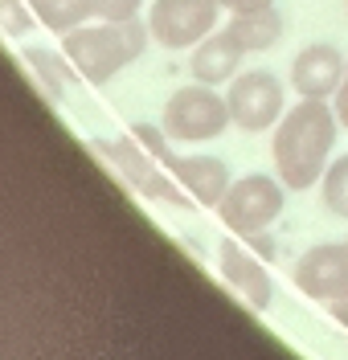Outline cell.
<instances>
[{"label": "cell", "mask_w": 348, "mask_h": 360, "mask_svg": "<svg viewBox=\"0 0 348 360\" xmlns=\"http://www.w3.org/2000/svg\"><path fill=\"white\" fill-rule=\"evenodd\" d=\"M336 107H328V98H299L291 111L278 119L275 127V172L287 188H311L320 184L332 164V143H336Z\"/></svg>", "instance_id": "obj_1"}, {"label": "cell", "mask_w": 348, "mask_h": 360, "mask_svg": "<svg viewBox=\"0 0 348 360\" xmlns=\"http://www.w3.org/2000/svg\"><path fill=\"white\" fill-rule=\"evenodd\" d=\"M148 41H152V29L139 17H131V21H86L62 33V53L86 82L103 86L119 70L131 66L136 58H143Z\"/></svg>", "instance_id": "obj_2"}, {"label": "cell", "mask_w": 348, "mask_h": 360, "mask_svg": "<svg viewBox=\"0 0 348 360\" xmlns=\"http://www.w3.org/2000/svg\"><path fill=\"white\" fill-rule=\"evenodd\" d=\"M283 205H287V184L266 172H250V176L233 180L230 193L221 197L217 213L230 233H242V238H254L262 229L283 217Z\"/></svg>", "instance_id": "obj_3"}, {"label": "cell", "mask_w": 348, "mask_h": 360, "mask_svg": "<svg viewBox=\"0 0 348 360\" xmlns=\"http://www.w3.org/2000/svg\"><path fill=\"white\" fill-rule=\"evenodd\" d=\"M160 123L176 143H201V139H213V135H221L233 123L230 98H221L217 86H205V82L181 86L176 94H168Z\"/></svg>", "instance_id": "obj_4"}, {"label": "cell", "mask_w": 348, "mask_h": 360, "mask_svg": "<svg viewBox=\"0 0 348 360\" xmlns=\"http://www.w3.org/2000/svg\"><path fill=\"white\" fill-rule=\"evenodd\" d=\"M94 143H98V152L115 164V172L136 188L139 197L160 201V205H176V209H185V205L193 201L185 188L172 180V172H168L156 156H148L131 135H127V139H94Z\"/></svg>", "instance_id": "obj_5"}, {"label": "cell", "mask_w": 348, "mask_h": 360, "mask_svg": "<svg viewBox=\"0 0 348 360\" xmlns=\"http://www.w3.org/2000/svg\"><path fill=\"white\" fill-rule=\"evenodd\" d=\"M221 4L217 0H152L148 13V29L152 41L164 49H185V45L205 41L209 33L217 29Z\"/></svg>", "instance_id": "obj_6"}, {"label": "cell", "mask_w": 348, "mask_h": 360, "mask_svg": "<svg viewBox=\"0 0 348 360\" xmlns=\"http://www.w3.org/2000/svg\"><path fill=\"white\" fill-rule=\"evenodd\" d=\"M226 98H230L233 123L250 135L275 127L278 119L287 115L283 111V82L271 70H242V74H233Z\"/></svg>", "instance_id": "obj_7"}, {"label": "cell", "mask_w": 348, "mask_h": 360, "mask_svg": "<svg viewBox=\"0 0 348 360\" xmlns=\"http://www.w3.org/2000/svg\"><path fill=\"white\" fill-rule=\"evenodd\" d=\"M295 287L316 303H336L348 295V242H324V246H311L295 262Z\"/></svg>", "instance_id": "obj_8"}, {"label": "cell", "mask_w": 348, "mask_h": 360, "mask_svg": "<svg viewBox=\"0 0 348 360\" xmlns=\"http://www.w3.org/2000/svg\"><path fill=\"white\" fill-rule=\"evenodd\" d=\"M217 270H221V278L233 287V295H242V303H250L254 311H266L275 303V283L266 274V258H258L250 246L221 242V250H217Z\"/></svg>", "instance_id": "obj_9"}, {"label": "cell", "mask_w": 348, "mask_h": 360, "mask_svg": "<svg viewBox=\"0 0 348 360\" xmlns=\"http://www.w3.org/2000/svg\"><path fill=\"white\" fill-rule=\"evenodd\" d=\"M348 58L328 41L303 45L291 62V86L299 90V98H336V90L344 82Z\"/></svg>", "instance_id": "obj_10"}, {"label": "cell", "mask_w": 348, "mask_h": 360, "mask_svg": "<svg viewBox=\"0 0 348 360\" xmlns=\"http://www.w3.org/2000/svg\"><path fill=\"white\" fill-rule=\"evenodd\" d=\"M168 172H172V180L185 188L193 201L205 205V209H217L221 197L230 193V184H233L230 168L217 156H176L168 164Z\"/></svg>", "instance_id": "obj_11"}, {"label": "cell", "mask_w": 348, "mask_h": 360, "mask_svg": "<svg viewBox=\"0 0 348 360\" xmlns=\"http://www.w3.org/2000/svg\"><path fill=\"white\" fill-rule=\"evenodd\" d=\"M242 53H246V45L238 41L230 29H213L205 41L193 45L188 70H193L197 82H205V86H221V82H233V74L242 70Z\"/></svg>", "instance_id": "obj_12"}, {"label": "cell", "mask_w": 348, "mask_h": 360, "mask_svg": "<svg viewBox=\"0 0 348 360\" xmlns=\"http://www.w3.org/2000/svg\"><path fill=\"white\" fill-rule=\"evenodd\" d=\"M226 29L246 49H271L283 37V13H278L275 4L271 8H254V13H233Z\"/></svg>", "instance_id": "obj_13"}, {"label": "cell", "mask_w": 348, "mask_h": 360, "mask_svg": "<svg viewBox=\"0 0 348 360\" xmlns=\"http://www.w3.org/2000/svg\"><path fill=\"white\" fill-rule=\"evenodd\" d=\"M21 58L33 66V74L41 78V86L49 90V98H66L70 74H78V70L70 66L66 53H53V49H41V45H25Z\"/></svg>", "instance_id": "obj_14"}, {"label": "cell", "mask_w": 348, "mask_h": 360, "mask_svg": "<svg viewBox=\"0 0 348 360\" xmlns=\"http://www.w3.org/2000/svg\"><path fill=\"white\" fill-rule=\"evenodd\" d=\"M29 8L37 13V21L46 25V29H53L58 37L62 33H70V29H78L82 21V8H78V0H29Z\"/></svg>", "instance_id": "obj_15"}, {"label": "cell", "mask_w": 348, "mask_h": 360, "mask_svg": "<svg viewBox=\"0 0 348 360\" xmlns=\"http://www.w3.org/2000/svg\"><path fill=\"white\" fill-rule=\"evenodd\" d=\"M320 197L332 217H348V152L328 164L324 180H320Z\"/></svg>", "instance_id": "obj_16"}, {"label": "cell", "mask_w": 348, "mask_h": 360, "mask_svg": "<svg viewBox=\"0 0 348 360\" xmlns=\"http://www.w3.org/2000/svg\"><path fill=\"white\" fill-rule=\"evenodd\" d=\"M82 21H131L139 17L143 0H78Z\"/></svg>", "instance_id": "obj_17"}, {"label": "cell", "mask_w": 348, "mask_h": 360, "mask_svg": "<svg viewBox=\"0 0 348 360\" xmlns=\"http://www.w3.org/2000/svg\"><path fill=\"white\" fill-rule=\"evenodd\" d=\"M131 139H136V143L143 148V152H148V156L160 160L164 168L176 160V152L168 148V143H172V135L164 131V123H160V127H152V123H136V127H131Z\"/></svg>", "instance_id": "obj_18"}, {"label": "cell", "mask_w": 348, "mask_h": 360, "mask_svg": "<svg viewBox=\"0 0 348 360\" xmlns=\"http://www.w3.org/2000/svg\"><path fill=\"white\" fill-rule=\"evenodd\" d=\"M37 21V13L29 8V0H0V33L4 37H25Z\"/></svg>", "instance_id": "obj_19"}, {"label": "cell", "mask_w": 348, "mask_h": 360, "mask_svg": "<svg viewBox=\"0 0 348 360\" xmlns=\"http://www.w3.org/2000/svg\"><path fill=\"white\" fill-rule=\"evenodd\" d=\"M226 13H254V8H271L275 0H217Z\"/></svg>", "instance_id": "obj_20"}, {"label": "cell", "mask_w": 348, "mask_h": 360, "mask_svg": "<svg viewBox=\"0 0 348 360\" xmlns=\"http://www.w3.org/2000/svg\"><path fill=\"white\" fill-rule=\"evenodd\" d=\"M336 119H340V127H348V70H344V82H340V90H336Z\"/></svg>", "instance_id": "obj_21"}, {"label": "cell", "mask_w": 348, "mask_h": 360, "mask_svg": "<svg viewBox=\"0 0 348 360\" xmlns=\"http://www.w3.org/2000/svg\"><path fill=\"white\" fill-rule=\"evenodd\" d=\"M250 250H254L258 258H266V262L275 258V242L266 238V229H262V233H254V238H250Z\"/></svg>", "instance_id": "obj_22"}, {"label": "cell", "mask_w": 348, "mask_h": 360, "mask_svg": "<svg viewBox=\"0 0 348 360\" xmlns=\"http://www.w3.org/2000/svg\"><path fill=\"white\" fill-rule=\"evenodd\" d=\"M328 315H332V319H336V323L348 332V295H344V299H336V303L328 307Z\"/></svg>", "instance_id": "obj_23"}, {"label": "cell", "mask_w": 348, "mask_h": 360, "mask_svg": "<svg viewBox=\"0 0 348 360\" xmlns=\"http://www.w3.org/2000/svg\"><path fill=\"white\" fill-rule=\"evenodd\" d=\"M344 4H348V0H344Z\"/></svg>", "instance_id": "obj_24"}]
</instances>
